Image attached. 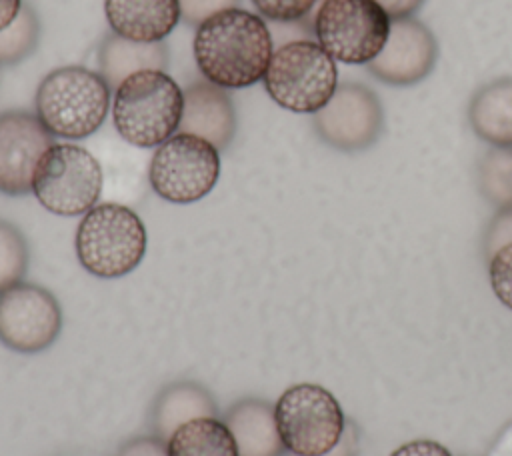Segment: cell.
Instances as JSON below:
<instances>
[{
  "mask_svg": "<svg viewBox=\"0 0 512 456\" xmlns=\"http://www.w3.org/2000/svg\"><path fill=\"white\" fill-rule=\"evenodd\" d=\"M272 46L264 18L242 8L206 18L196 26L192 44L200 74L224 90H240L264 80Z\"/></svg>",
  "mask_w": 512,
  "mask_h": 456,
  "instance_id": "cell-1",
  "label": "cell"
},
{
  "mask_svg": "<svg viewBox=\"0 0 512 456\" xmlns=\"http://www.w3.org/2000/svg\"><path fill=\"white\" fill-rule=\"evenodd\" d=\"M184 92L164 70H138L116 90L112 100L114 128L138 148L166 142L180 126Z\"/></svg>",
  "mask_w": 512,
  "mask_h": 456,
  "instance_id": "cell-2",
  "label": "cell"
},
{
  "mask_svg": "<svg viewBox=\"0 0 512 456\" xmlns=\"http://www.w3.org/2000/svg\"><path fill=\"white\" fill-rule=\"evenodd\" d=\"M110 94L112 90L100 72L84 66H62L42 78L34 108L52 136L82 140L104 124Z\"/></svg>",
  "mask_w": 512,
  "mask_h": 456,
  "instance_id": "cell-3",
  "label": "cell"
},
{
  "mask_svg": "<svg viewBox=\"0 0 512 456\" xmlns=\"http://www.w3.org/2000/svg\"><path fill=\"white\" fill-rule=\"evenodd\" d=\"M146 242L142 218L132 208L116 202L90 208L78 222L74 236L80 266L104 280L136 270L146 254Z\"/></svg>",
  "mask_w": 512,
  "mask_h": 456,
  "instance_id": "cell-4",
  "label": "cell"
},
{
  "mask_svg": "<svg viewBox=\"0 0 512 456\" xmlns=\"http://www.w3.org/2000/svg\"><path fill=\"white\" fill-rule=\"evenodd\" d=\"M262 82L280 108L316 114L338 88V66L318 42L290 40L274 48Z\"/></svg>",
  "mask_w": 512,
  "mask_h": 456,
  "instance_id": "cell-5",
  "label": "cell"
},
{
  "mask_svg": "<svg viewBox=\"0 0 512 456\" xmlns=\"http://www.w3.org/2000/svg\"><path fill=\"white\" fill-rule=\"evenodd\" d=\"M282 444L292 456H324L340 442L348 418L336 396L312 382L286 388L274 404Z\"/></svg>",
  "mask_w": 512,
  "mask_h": 456,
  "instance_id": "cell-6",
  "label": "cell"
},
{
  "mask_svg": "<svg viewBox=\"0 0 512 456\" xmlns=\"http://www.w3.org/2000/svg\"><path fill=\"white\" fill-rule=\"evenodd\" d=\"M102 166L84 146L54 142L38 160L32 194L56 216H84L102 194Z\"/></svg>",
  "mask_w": 512,
  "mask_h": 456,
  "instance_id": "cell-7",
  "label": "cell"
},
{
  "mask_svg": "<svg viewBox=\"0 0 512 456\" xmlns=\"http://www.w3.org/2000/svg\"><path fill=\"white\" fill-rule=\"evenodd\" d=\"M390 16L374 0H320L312 32L316 42L342 64H368L386 44Z\"/></svg>",
  "mask_w": 512,
  "mask_h": 456,
  "instance_id": "cell-8",
  "label": "cell"
},
{
  "mask_svg": "<svg viewBox=\"0 0 512 456\" xmlns=\"http://www.w3.org/2000/svg\"><path fill=\"white\" fill-rule=\"evenodd\" d=\"M220 178V150L208 140L178 132L152 154L148 180L166 202L192 204L208 196Z\"/></svg>",
  "mask_w": 512,
  "mask_h": 456,
  "instance_id": "cell-9",
  "label": "cell"
},
{
  "mask_svg": "<svg viewBox=\"0 0 512 456\" xmlns=\"http://www.w3.org/2000/svg\"><path fill=\"white\" fill-rule=\"evenodd\" d=\"M384 120V106L372 88L360 82H342L332 98L312 114V128L334 150L362 152L378 142Z\"/></svg>",
  "mask_w": 512,
  "mask_h": 456,
  "instance_id": "cell-10",
  "label": "cell"
},
{
  "mask_svg": "<svg viewBox=\"0 0 512 456\" xmlns=\"http://www.w3.org/2000/svg\"><path fill=\"white\" fill-rule=\"evenodd\" d=\"M62 330L56 296L34 282H18L0 292V342L20 354L50 348Z\"/></svg>",
  "mask_w": 512,
  "mask_h": 456,
  "instance_id": "cell-11",
  "label": "cell"
},
{
  "mask_svg": "<svg viewBox=\"0 0 512 456\" xmlns=\"http://www.w3.org/2000/svg\"><path fill=\"white\" fill-rule=\"evenodd\" d=\"M438 60V40L432 30L412 18L392 20L380 54L368 62V72L388 86H412L426 80Z\"/></svg>",
  "mask_w": 512,
  "mask_h": 456,
  "instance_id": "cell-12",
  "label": "cell"
},
{
  "mask_svg": "<svg viewBox=\"0 0 512 456\" xmlns=\"http://www.w3.org/2000/svg\"><path fill=\"white\" fill-rule=\"evenodd\" d=\"M52 144L54 136L36 114L0 112V192L6 196L32 192L36 164Z\"/></svg>",
  "mask_w": 512,
  "mask_h": 456,
  "instance_id": "cell-13",
  "label": "cell"
},
{
  "mask_svg": "<svg viewBox=\"0 0 512 456\" xmlns=\"http://www.w3.org/2000/svg\"><path fill=\"white\" fill-rule=\"evenodd\" d=\"M178 130L200 136L218 150H226L236 134L232 96L208 80L190 84L184 90V110Z\"/></svg>",
  "mask_w": 512,
  "mask_h": 456,
  "instance_id": "cell-14",
  "label": "cell"
},
{
  "mask_svg": "<svg viewBox=\"0 0 512 456\" xmlns=\"http://www.w3.org/2000/svg\"><path fill=\"white\" fill-rule=\"evenodd\" d=\"M114 34L134 42H162L182 20L178 0H104Z\"/></svg>",
  "mask_w": 512,
  "mask_h": 456,
  "instance_id": "cell-15",
  "label": "cell"
},
{
  "mask_svg": "<svg viewBox=\"0 0 512 456\" xmlns=\"http://www.w3.org/2000/svg\"><path fill=\"white\" fill-rule=\"evenodd\" d=\"M222 420L234 436L238 456H286L274 404L268 400L242 398L226 410Z\"/></svg>",
  "mask_w": 512,
  "mask_h": 456,
  "instance_id": "cell-16",
  "label": "cell"
},
{
  "mask_svg": "<svg viewBox=\"0 0 512 456\" xmlns=\"http://www.w3.org/2000/svg\"><path fill=\"white\" fill-rule=\"evenodd\" d=\"M218 404L208 388L194 380H176L164 386L150 408L152 434L168 440L184 422L200 416H216Z\"/></svg>",
  "mask_w": 512,
  "mask_h": 456,
  "instance_id": "cell-17",
  "label": "cell"
},
{
  "mask_svg": "<svg viewBox=\"0 0 512 456\" xmlns=\"http://www.w3.org/2000/svg\"><path fill=\"white\" fill-rule=\"evenodd\" d=\"M468 124L494 148H512V78L502 76L482 84L470 98Z\"/></svg>",
  "mask_w": 512,
  "mask_h": 456,
  "instance_id": "cell-18",
  "label": "cell"
},
{
  "mask_svg": "<svg viewBox=\"0 0 512 456\" xmlns=\"http://www.w3.org/2000/svg\"><path fill=\"white\" fill-rule=\"evenodd\" d=\"M170 52L164 42H134L118 34H108L98 50V68L110 90H116L130 74L138 70L168 68Z\"/></svg>",
  "mask_w": 512,
  "mask_h": 456,
  "instance_id": "cell-19",
  "label": "cell"
},
{
  "mask_svg": "<svg viewBox=\"0 0 512 456\" xmlns=\"http://www.w3.org/2000/svg\"><path fill=\"white\" fill-rule=\"evenodd\" d=\"M168 456H238L234 436L218 416H200L180 424L166 440Z\"/></svg>",
  "mask_w": 512,
  "mask_h": 456,
  "instance_id": "cell-20",
  "label": "cell"
},
{
  "mask_svg": "<svg viewBox=\"0 0 512 456\" xmlns=\"http://www.w3.org/2000/svg\"><path fill=\"white\" fill-rule=\"evenodd\" d=\"M478 192L496 210L512 206V148H490L476 168Z\"/></svg>",
  "mask_w": 512,
  "mask_h": 456,
  "instance_id": "cell-21",
  "label": "cell"
},
{
  "mask_svg": "<svg viewBox=\"0 0 512 456\" xmlns=\"http://www.w3.org/2000/svg\"><path fill=\"white\" fill-rule=\"evenodd\" d=\"M40 42V20L36 12L22 4L10 26L0 30V66L18 64L28 58Z\"/></svg>",
  "mask_w": 512,
  "mask_h": 456,
  "instance_id": "cell-22",
  "label": "cell"
},
{
  "mask_svg": "<svg viewBox=\"0 0 512 456\" xmlns=\"http://www.w3.org/2000/svg\"><path fill=\"white\" fill-rule=\"evenodd\" d=\"M28 242L8 220L0 218V292L22 282L28 270Z\"/></svg>",
  "mask_w": 512,
  "mask_h": 456,
  "instance_id": "cell-23",
  "label": "cell"
},
{
  "mask_svg": "<svg viewBox=\"0 0 512 456\" xmlns=\"http://www.w3.org/2000/svg\"><path fill=\"white\" fill-rule=\"evenodd\" d=\"M488 280L496 300L512 310V244L496 250L488 260Z\"/></svg>",
  "mask_w": 512,
  "mask_h": 456,
  "instance_id": "cell-24",
  "label": "cell"
},
{
  "mask_svg": "<svg viewBox=\"0 0 512 456\" xmlns=\"http://www.w3.org/2000/svg\"><path fill=\"white\" fill-rule=\"evenodd\" d=\"M252 4L266 20L292 24L304 20L314 10L318 0H252Z\"/></svg>",
  "mask_w": 512,
  "mask_h": 456,
  "instance_id": "cell-25",
  "label": "cell"
},
{
  "mask_svg": "<svg viewBox=\"0 0 512 456\" xmlns=\"http://www.w3.org/2000/svg\"><path fill=\"white\" fill-rule=\"evenodd\" d=\"M506 244H512V206L496 210V214L490 218L482 236L484 258L488 260L496 250Z\"/></svg>",
  "mask_w": 512,
  "mask_h": 456,
  "instance_id": "cell-26",
  "label": "cell"
},
{
  "mask_svg": "<svg viewBox=\"0 0 512 456\" xmlns=\"http://www.w3.org/2000/svg\"><path fill=\"white\" fill-rule=\"evenodd\" d=\"M240 0H178L182 20L188 26H200L206 18L216 12L236 8Z\"/></svg>",
  "mask_w": 512,
  "mask_h": 456,
  "instance_id": "cell-27",
  "label": "cell"
},
{
  "mask_svg": "<svg viewBox=\"0 0 512 456\" xmlns=\"http://www.w3.org/2000/svg\"><path fill=\"white\" fill-rule=\"evenodd\" d=\"M116 456H168L166 440L150 434V436H136L126 440L118 450Z\"/></svg>",
  "mask_w": 512,
  "mask_h": 456,
  "instance_id": "cell-28",
  "label": "cell"
},
{
  "mask_svg": "<svg viewBox=\"0 0 512 456\" xmlns=\"http://www.w3.org/2000/svg\"><path fill=\"white\" fill-rule=\"evenodd\" d=\"M388 456H454L444 444L430 438H416L400 444Z\"/></svg>",
  "mask_w": 512,
  "mask_h": 456,
  "instance_id": "cell-29",
  "label": "cell"
},
{
  "mask_svg": "<svg viewBox=\"0 0 512 456\" xmlns=\"http://www.w3.org/2000/svg\"><path fill=\"white\" fill-rule=\"evenodd\" d=\"M358 452H360V430H358L356 422L348 420L340 442L336 444V448H332L324 456H358ZM288 456H292V454H288Z\"/></svg>",
  "mask_w": 512,
  "mask_h": 456,
  "instance_id": "cell-30",
  "label": "cell"
},
{
  "mask_svg": "<svg viewBox=\"0 0 512 456\" xmlns=\"http://www.w3.org/2000/svg\"><path fill=\"white\" fill-rule=\"evenodd\" d=\"M388 16L390 20H402L412 18L426 0H374Z\"/></svg>",
  "mask_w": 512,
  "mask_h": 456,
  "instance_id": "cell-31",
  "label": "cell"
},
{
  "mask_svg": "<svg viewBox=\"0 0 512 456\" xmlns=\"http://www.w3.org/2000/svg\"><path fill=\"white\" fill-rule=\"evenodd\" d=\"M486 456H512V420L498 432Z\"/></svg>",
  "mask_w": 512,
  "mask_h": 456,
  "instance_id": "cell-32",
  "label": "cell"
},
{
  "mask_svg": "<svg viewBox=\"0 0 512 456\" xmlns=\"http://www.w3.org/2000/svg\"><path fill=\"white\" fill-rule=\"evenodd\" d=\"M20 10H22V0H0V30L10 26Z\"/></svg>",
  "mask_w": 512,
  "mask_h": 456,
  "instance_id": "cell-33",
  "label": "cell"
}]
</instances>
